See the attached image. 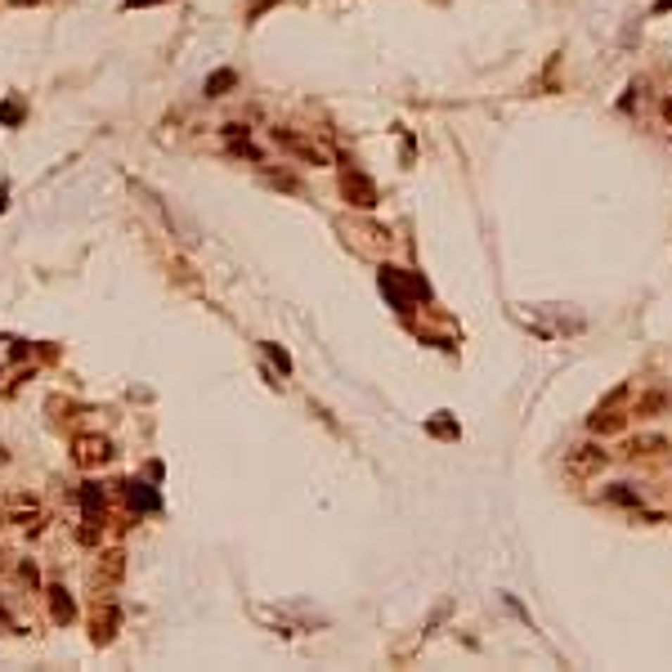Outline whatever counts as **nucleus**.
I'll list each match as a JSON object with an SVG mask.
<instances>
[{
  "mask_svg": "<svg viewBox=\"0 0 672 672\" xmlns=\"http://www.w3.org/2000/svg\"><path fill=\"white\" fill-rule=\"evenodd\" d=\"M381 291H386L390 300H395V310L408 314V310H412V300H408V296L426 300V296H431V283H426V278H417L412 269H395V265H386V269H381Z\"/></svg>",
  "mask_w": 672,
  "mask_h": 672,
  "instance_id": "f257e3e1",
  "label": "nucleus"
},
{
  "mask_svg": "<svg viewBox=\"0 0 672 672\" xmlns=\"http://www.w3.org/2000/svg\"><path fill=\"white\" fill-rule=\"evenodd\" d=\"M113 439L108 435H77L72 439V462L77 467H103V462H113Z\"/></svg>",
  "mask_w": 672,
  "mask_h": 672,
  "instance_id": "f03ea898",
  "label": "nucleus"
},
{
  "mask_svg": "<svg viewBox=\"0 0 672 672\" xmlns=\"http://www.w3.org/2000/svg\"><path fill=\"white\" fill-rule=\"evenodd\" d=\"M341 193H345V202L359 206V211H372V206H376V189H372L368 175H354V170H345V175H341Z\"/></svg>",
  "mask_w": 672,
  "mask_h": 672,
  "instance_id": "7ed1b4c3",
  "label": "nucleus"
},
{
  "mask_svg": "<svg viewBox=\"0 0 672 672\" xmlns=\"http://www.w3.org/2000/svg\"><path fill=\"white\" fill-rule=\"evenodd\" d=\"M274 139L283 144L287 153H296L300 162H310V166H327V153H319V148H310L305 139H296V134H287V130H274Z\"/></svg>",
  "mask_w": 672,
  "mask_h": 672,
  "instance_id": "20e7f679",
  "label": "nucleus"
},
{
  "mask_svg": "<svg viewBox=\"0 0 672 672\" xmlns=\"http://www.w3.org/2000/svg\"><path fill=\"white\" fill-rule=\"evenodd\" d=\"M126 502H130V511H157L162 497H157L153 484H126Z\"/></svg>",
  "mask_w": 672,
  "mask_h": 672,
  "instance_id": "39448f33",
  "label": "nucleus"
},
{
  "mask_svg": "<svg viewBox=\"0 0 672 672\" xmlns=\"http://www.w3.org/2000/svg\"><path fill=\"white\" fill-rule=\"evenodd\" d=\"M569 467L578 471V475H592V471H601V467H605V453H601L596 444H588V448H578V453L569 457Z\"/></svg>",
  "mask_w": 672,
  "mask_h": 672,
  "instance_id": "423d86ee",
  "label": "nucleus"
},
{
  "mask_svg": "<svg viewBox=\"0 0 672 672\" xmlns=\"http://www.w3.org/2000/svg\"><path fill=\"white\" fill-rule=\"evenodd\" d=\"M81 507H85V520L99 524V511L108 507V493H103L99 484H85V488H81Z\"/></svg>",
  "mask_w": 672,
  "mask_h": 672,
  "instance_id": "0eeeda50",
  "label": "nucleus"
},
{
  "mask_svg": "<svg viewBox=\"0 0 672 672\" xmlns=\"http://www.w3.org/2000/svg\"><path fill=\"white\" fill-rule=\"evenodd\" d=\"M72 614H77L72 596H68L63 588H50V619H54V623H72Z\"/></svg>",
  "mask_w": 672,
  "mask_h": 672,
  "instance_id": "6e6552de",
  "label": "nucleus"
},
{
  "mask_svg": "<svg viewBox=\"0 0 672 672\" xmlns=\"http://www.w3.org/2000/svg\"><path fill=\"white\" fill-rule=\"evenodd\" d=\"M234 85H238V77H234V72L224 68V72H215V77H206V94H211V99H215V94L234 90Z\"/></svg>",
  "mask_w": 672,
  "mask_h": 672,
  "instance_id": "1a4fd4ad",
  "label": "nucleus"
},
{
  "mask_svg": "<svg viewBox=\"0 0 672 672\" xmlns=\"http://www.w3.org/2000/svg\"><path fill=\"white\" fill-rule=\"evenodd\" d=\"M113 632H117V609H108L94 619V641H113Z\"/></svg>",
  "mask_w": 672,
  "mask_h": 672,
  "instance_id": "9d476101",
  "label": "nucleus"
},
{
  "mask_svg": "<svg viewBox=\"0 0 672 672\" xmlns=\"http://www.w3.org/2000/svg\"><path fill=\"white\" fill-rule=\"evenodd\" d=\"M99 578H108V583H117V578H121V552H108V556H103Z\"/></svg>",
  "mask_w": 672,
  "mask_h": 672,
  "instance_id": "9b49d317",
  "label": "nucleus"
},
{
  "mask_svg": "<svg viewBox=\"0 0 672 672\" xmlns=\"http://www.w3.org/2000/svg\"><path fill=\"white\" fill-rule=\"evenodd\" d=\"M426 431H435V435H444V439H457V426L448 421V412H435V421H426Z\"/></svg>",
  "mask_w": 672,
  "mask_h": 672,
  "instance_id": "f8f14e48",
  "label": "nucleus"
},
{
  "mask_svg": "<svg viewBox=\"0 0 672 672\" xmlns=\"http://www.w3.org/2000/svg\"><path fill=\"white\" fill-rule=\"evenodd\" d=\"M592 431H596V435H601V431L614 435V431H623V417H614V412H601V417H592Z\"/></svg>",
  "mask_w": 672,
  "mask_h": 672,
  "instance_id": "ddd939ff",
  "label": "nucleus"
},
{
  "mask_svg": "<svg viewBox=\"0 0 672 672\" xmlns=\"http://www.w3.org/2000/svg\"><path fill=\"white\" fill-rule=\"evenodd\" d=\"M0 121H5V126H18V121H23V103H18V99H9V103H5V113H0Z\"/></svg>",
  "mask_w": 672,
  "mask_h": 672,
  "instance_id": "4468645a",
  "label": "nucleus"
},
{
  "mask_svg": "<svg viewBox=\"0 0 672 672\" xmlns=\"http://www.w3.org/2000/svg\"><path fill=\"white\" fill-rule=\"evenodd\" d=\"M265 354H269V359L278 363V372H291V359H287V354L278 350V345H265Z\"/></svg>",
  "mask_w": 672,
  "mask_h": 672,
  "instance_id": "2eb2a0df",
  "label": "nucleus"
},
{
  "mask_svg": "<svg viewBox=\"0 0 672 672\" xmlns=\"http://www.w3.org/2000/svg\"><path fill=\"white\" fill-rule=\"evenodd\" d=\"M609 497H614V502H623V507H637V493H628L623 484H614V488H609Z\"/></svg>",
  "mask_w": 672,
  "mask_h": 672,
  "instance_id": "dca6fc26",
  "label": "nucleus"
},
{
  "mask_svg": "<svg viewBox=\"0 0 672 672\" xmlns=\"http://www.w3.org/2000/svg\"><path fill=\"white\" fill-rule=\"evenodd\" d=\"M130 9H139V5H162V0H126Z\"/></svg>",
  "mask_w": 672,
  "mask_h": 672,
  "instance_id": "f3484780",
  "label": "nucleus"
},
{
  "mask_svg": "<svg viewBox=\"0 0 672 672\" xmlns=\"http://www.w3.org/2000/svg\"><path fill=\"white\" fill-rule=\"evenodd\" d=\"M9 5H18V9H23V5H41V0H9Z\"/></svg>",
  "mask_w": 672,
  "mask_h": 672,
  "instance_id": "a211bd4d",
  "label": "nucleus"
},
{
  "mask_svg": "<svg viewBox=\"0 0 672 672\" xmlns=\"http://www.w3.org/2000/svg\"><path fill=\"white\" fill-rule=\"evenodd\" d=\"M5 462H9V453H5V448H0V467H5Z\"/></svg>",
  "mask_w": 672,
  "mask_h": 672,
  "instance_id": "6ab92c4d",
  "label": "nucleus"
},
{
  "mask_svg": "<svg viewBox=\"0 0 672 672\" xmlns=\"http://www.w3.org/2000/svg\"><path fill=\"white\" fill-rule=\"evenodd\" d=\"M0 623H5V605H0Z\"/></svg>",
  "mask_w": 672,
  "mask_h": 672,
  "instance_id": "aec40b11",
  "label": "nucleus"
}]
</instances>
